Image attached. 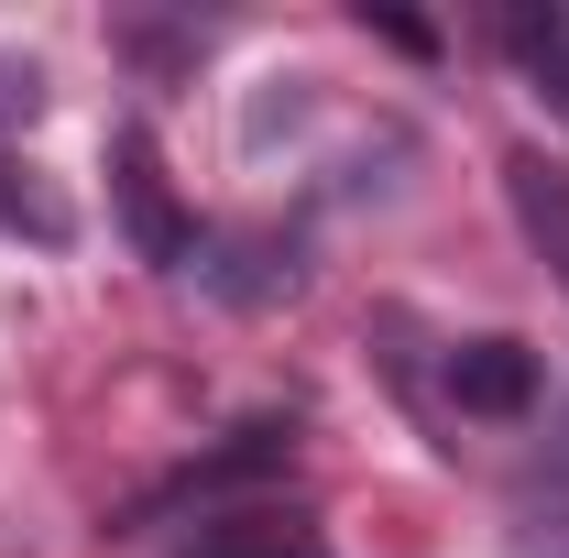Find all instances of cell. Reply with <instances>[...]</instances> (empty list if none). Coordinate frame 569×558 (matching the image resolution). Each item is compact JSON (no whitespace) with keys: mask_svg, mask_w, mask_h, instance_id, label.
I'll use <instances>...</instances> for the list:
<instances>
[{"mask_svg":"<svg viewBox=\"0 0 569 558\" xmlns=\"http://www.w3.org/2000/svg\"><path fill=\"white\" fill-rule=\"evenodd\" d=\"M187 558H329V537L307 515H219Z\"/></svg>","mask_w":569,"mask_h":558,"instance_id":"5","label":"cell"},{"mask_svg":"<svg viewBox=\"0 0 569 558\" xmlns=\"http://www.w3.org/2000/svg\"><path fill=\"white\" fill-rule=\"evenodd\" d=\"M503 198H515V219H526V241L559 263V285H569V165H548L537 142H515L503 153Z\"/></svg>","mask_w":569,"mask_h":558,"instance_id":"4","label":"cell"},{"mask_svg":"<svg viewBox=\"0 0 569 558\" xmlns=\"http://www.w3.org/2000/svg\"><path fill=\"white\" fill-rule=\"evenodd\" d=\"M110 198H121V219H132V252L153 263V275H187V263H198V219L176 209V187H164V153H153V132H142V121H121V132H110Z\"/></svg>","mask_w":569,"mask_h":558,"instance_id":"2","label":"cell"},{"mask_svg":"<svg viewBox=\"0 0 569 558\" xmlns=\"http://www.w3.org/2000/svg\"><path fill=\"white\" fill-rule=\"evenodd\" d=\"M33 110H44V67H33V56H0V132L33 121Z\"/></svg>","mask_w":569,"mask_h":558,"instance_id":"9","label":"cell"},{"mask_svg":"<svg viewBox=\"0 0 569 558\" xmlns=\"http://www.w3.org/2000/svg\"><path fill=\"white\" fill-rule=\"evenodd\" d=\"M284 460H296V417H241L219 449H198L187 471H164L153 492H132L110 537H142V526H153V515H176V504H219V492H241V482H274Z\"/></svg>","mask_w":569,"mask_h":558,"instance_id":"1","label":"cell"},{"mask_svg":"<svg viewBox=\"0 0 569 558\" xmlns=\"http://www.w3.org/2000/svg\"><path fill=\"white\" fill-rule=\"evenodd\" d=\"M372 44H395V56H417V67H438V22H417V11H383V0H361L351 11Z\"/></svg>","mask_w":569,"mask_h":558,"instance_id":"8","label":"cell"},{"mask_svg":"<svg viewBox=\"0 0 569 558\" xmlns=\"http://www.w3.org/2000/svg\"><path fill=\"white\" fill-rule=\"evenodd\" d=\"M503 44L537 77V99H559V121H569V11H503Z\"/></svg>","mask_w":569,"mask_h":558,"instance_id":"6","label":"cell"},{"mask_svg":"<svg viewBox=\"0 0 569 558\" xmlns=\"http://www.w3.org/2000/svg\"><path fill=\"white\" fill-rule=\"evenodd\" d=\"M438 383H449V406H460V417H493V427L537 417V350L503 340V329L449 340V350H438Z\"/></svg>","mask_w":569,"mask_h":558,"instance_id":"3","label":"cell"},{"mask_svg":"<svg viewBox=\"0 0 569 558\" xmlns=\"http://www.w3.org/2000/svg\"><path fill=\"white\" fill-rule=\"evenodd\" d=\"M0 230H22V241H44V252H56V241H67L77 219L56 209L44 187H33V165H11V153H0Z\"/></svg>","mask_w":569,"mask_h":558,"instance_id":"7","label":"cell"}]
</instances>
